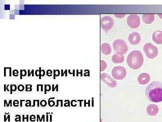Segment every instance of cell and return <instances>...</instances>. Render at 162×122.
Listing matches in <instances>:
<instances>
[{"label":"cell","mask_w":162,"mask_h":122,"mask_svg":"<svg viewBox=\"0 0 162 122\" xmlns=\"http://www.w3.org/2000/svg\"><path fill=\"white\" fill-rule=\"evenodd\" d=\"M101 51L105 55H109L111 53V46L108 43H104L101 45Z\"/></svg>","instance_id":"obj_15"},{"label":"cell","mask_w":162,"mask_h":122,"mask_svg":"<svg viewBox=\"0 0 162 122\" xmlns=\"http://www.w3.org/2000/svg\"><path fill=\"white\" fill-rule=\"evenodd\" d=\"M107 68L106 62L103 60H100V71H102L105 70Z\"/></svg>","instance_id":"obj_16"},{"label":"cell","mask_w":162,"mask_h":122,"mask_svg":"<svg viewBox=\"0 0 162 122\" xmlns=\"http://www.w3.org/2000/svg\"><path fill=\"white\" fill-rule=\"evenodd\" d=\"M4 70H5V76H6V67H5Z\"/></svg>","instance_id":"obj_38"},{"label":"cell","mask_w":162,"mask_h":122,"mask_svg":"<svg viewBox=\"0 0 162 122\" xmlns=\"http://www.w3.org/2000/svg\"><path fill=\"white\" fill-rule=\"evenodd\" d=\"M158 16H159L161 19H162V14H158Z\"/></svg>","instance_id":"obj_36"},{"label":"cell","mask_w":162,"mask_h":122,"mask_svg":"<svg viewBox=\"0 0 162 122\" xmlns=\"http://www.w3.org/2000/svg\"><path fill=\"white\" fill-rule=\"evenodd\" d=\"M67 70H65V71H64V73H63V75H61V76H63L64 75V74H65V76H67Z\"/></svg>","instance_id":"obj_31"},{"label":"cell","mask_w":162,"mask_h":122,"mask_svg":"<svg viewBox=\"0 0 162 122\" xmlns=\"http://www.w3.org/2000/svg\"><path fill=\"white\" fill-rule=\"evenodd\" d=\"M144 61L143 55L138 50L131 52L127 58V62L129 67L134 70L140 68L143 64Z\"/></svg>","instance_id":"obj_2"},{"label":"cell","mask_w":162,"mask_h":122,"mask_svg":"<svg viewBox=\"0 0 162 122\" xmlns=\"http://www.w3.org/2000/svg\"><path fill=\"white\" fill-rule=\"evenodd\" d=\"M32 85H26V91H28V90L30 89V91L32 90Z\"/></svg>","instance_id":"obj_22"},{"label":"cell","mask_w":162,"mask_h":122,"mask_svg":"<svg viewBox=\"0 0 162 122\" xmlns=\"http://www.w3.org/2000/svg\"><path fill=\"white\" fill-rule=\"evenodd\" d=\"M43 85H41V91H43Z\"/></svg>","instance_id":"obj_37"},{"label":"cell","mask_w":162,"mask_h":122,"mask_svg":"<svg viewBox=\"0 0 162 122\" xmlns=\"http://www.w3.org/2000/svg\"><path fill=\"white\" fill-rule=\"evenodd\" d=\"M100 79L107 85L111 88H115L117 86V81L113 79L109 75L106 73H102L100 75Z\"/></svg>","instance_id":"obj_8"},{"label":"cell","mask_w":162,"mask_h":122,"mask_svg":"<svg viewBox=\"0 0 162 122\" xmlns=\"http://www.w3.org/2000/svg\"><path fill=\"white\" fill-rule=\"evenodd\" d=\"M159 109L158 106L155 104H150L148 106L146 112L150 116H155L159 113Z\"/></svg>","instance_id":"obj_11"},{"label":"cell","mask_w":162,"mask_h":122,"mask_svg":"<svg viewBox=\"0 0 162 122\" xmlns=\"http://www.w3.org/2000/svg\"><path fill=\"white\" fill-rule=\"evenodd\" d=\"M52 86H53V89H52V91H54V90H55V89H56V88H57V87H58V85H56V88H54V85H52Z\"/></svg>","instance_id":"obj_32"},{"label":"cell","mask_w":162,"mask_h":122,"mask_svg":"<svg viewBox=\"0 0 162 122\" xmlns=\"http://www.w3.org/2000/svg\"><path fill=\"white\" fill-rule=\"evenodd\" d=\"M142 20L146 24H151L155 20L154 14H144L142 16Z\"/></svg>","instance_id":"obj_12"},{"label":"cell","mask_w":162,"mask_h":122,"mask_svg":"<svg viewBox=\"0 0 162 122\" xmlns=\"http://www.w3.org/2000/svg\"><path fill=\"white\" fill-rule=\"evenodd\" d=\"M7 68L10 69V76H12V74H11V70H12V68H11V67H8V68Z\"/></svg>","instance_id":"obj_34"},{"label":"cell","mask_w":162,"mask_h":122,"mask_svg":"<svg viewBox=\"0 0 162 122\" xmlns=\"http://www.w3.org/2000/svg\"><path fill=\"white\" fill-rule=\"evenodd\" d=\"M161 31H155L153 34V40L158 44H162V38L161 36Z\"/></svg>","instance_id":"obj_13"},{"label":"cell","mask_w":162,"mask_h":122,"mask_svg":"<svg viewBox=\"0 0 162 122\" xmlns=\"http://www.w3.org/2000/svg\"><path fill=\"white\" fill-rule=\"evenodd\" d=\"M48 104H49L50 106L52 107L55 105V103L53 100L50 101V99H49V100H48Z\"/></svg>","instance_id":"obj_23"},{"label":"cell","mask_w":162,"mask_h":122,"mask_svg":"<svg viewBox=\"0 0 162 122\" xmlns=\"http://www.w3.org/2000/svg\"><path fill=\"white\" fill-rule=\"evenodd\" d=\"M4 87H5L4 91H6V85H4Z\"/></svg>","instance_id":"obj_39"},{"label":"cell","mask_w":162,"mask_h":122,"mask_svg":"<svg viewBox=\"0 0 162 122\" xmlns=\"http://www.w3.org/2000/svg\"><path fill=\"white\" fill-rule=\"evenodd\" d=\"M51 85H47V91H50V90H51Z\"/></svg>","instance_id":"obj_28"},{"label":"cell","mask_w":162,"mask_h":122,"mask_svg":"<svg viewBox=\"0 0 162 122\" xmlns=\"http://www.w3.org/2000/svg\"><path fill=\"white\" fill-rule=\"evenodd\" d=\"M112 61L114 63H121L124 61V55H120L117 53H115L112 57Z\"/></svg>","instance_id":"obj_14"},{"label":"cell","mask_w":162,"mask_h":122,"mask_svg":"<svg viewBox=\"0 0 162 122\" xmlns=\"http://www.w3.org/2000/svg\"><path fill=\"white\" fill-rule=\"evenodd\" d=\"M150 80V75L147 73H142L139 75L137 80L139 83L141 85H145L149 82Z\"/></svg>","instance_id":"obj_10"},{"label":"cell","mask_w":162,"mask_h":122,"mask_svg":"<svg viewBox=\"0 0 162 122\" xmlns=\"http://www.w3.org/2000/svg\"><path fill=\"white\" fill-rule=\"evenodd\" d=\"M52 71H51V70H48L47 71V75L49 74V73H50V74H52Z\"/></svg>","instance_id":"obj_29"},{"label":"cell","mask_w":162,"mask_h":122,"mask_svg":"<svg viewBox=\"0 0 162 122\" xmlns=\"http://www.w3.org/2000/svg\"><path fill=\"white\" fill-rule=\"evenodd\" d=\"M127 23L129 27L132 29H136L140 26V19L136 14H132L127 17Z\"/></svg>","instance_id":"obj_7"},{"label":"cell","mask_w":162,"mask_h":122,"mask_svg":"<svg viewBox=\"0 0 162 122\" xmlns=\"http://www.w3.org/2000/svg\"><path fill=\"white\" fill-rule=\"evenodd\" d=\"M45 75V70H41V67H39V79H41V76H44Z\"/></svg>","instance_id":"obj_17"},{"label":"cell","mask_w":162,"mask_h":122,"mask_svg":"<svg viewBox=\"0 0 162 122\" xmlns=\"http://www.w3.org/2000/svg\"><path fill=\"white\" fill-rule=\"evenodd\" d=\"M143 50L146 56L150 59H153L157 57L159 53L158 48L151 43H146L143 47Z\"/></svg>","instance_id":"obj_4"},{"label":"cell","mask_w":162,"mask_h":122,"mask_svg":"<svg viewBox=\"0 0 162 122\" xmlns=\"http://www.w3.org/2000/svg\"><path fill=\"white\" fill-rule=\"evenodd\" d=\"M22 71H23V70H21V79H22V76H23V75H22Z\"/></svg>","instance_id":"obj_35"},{"label":"cell","mask_w":162,"mask_h":122,"mask_svg":"<svg viewBox=\"0 0 162 122\" xmlns=\"http://www.w3.org/2000/svg\"><path fill=\"white\" fill-rule=\"evenodd\" d=\"M113 46L114 51L119 55H124L128 51L127 44L122 39H118L114 40L113 43Z\"/></svg>","instance_id":"obj_3"},{"label":"cell","mask_w":162,"mask_h":122,"mask_svg":"<svg viewBox=\"0 0 162 122\" xmlns=\"http://www.w3.org/2000/svg\"><path fill=\"white\" fill-rule=\"evenodd\" d=\"M31 74H33L34 76V70H32V71L30 73V70H28V76H30Z\"/></svg>","instance_id":"obj_27"},{"label":"cell","mask_w":162,"mask_h":122,"mask_svg":"<svg viewBox=\"0 0 162 122\" xmlns=\"http://www.w3.org/2000/svg\"><path fill=\"white\" fill-rule=\"evenodd\" d=\"M39 70H37L36 71H35V74H36V76H39V74H38V72H39Z\"/></svg>","instance_id":"obj_30"},{"label":"cell","mask_w":162,"mask_h":122,"mask_svg":"<svg viewBox=\"0 0 162 122\" xmlns=\"http://www.w3.org/2000/svg\"><path fill=\"white\" fill-rule=\"evenodd\" d=\"M114 26V21L110 17H104L100 20V26L106 32L111 30Z\"/></svg>","instance_id":"obj_6"},{"label":"cell","mask_w":162,"mask_h":122,"mask_svg":"<svg viewBox=\"0 0 162 122\" xmlns=\"http://www.w3.org/2000/svg\"><path fill=\"white\" fill-rule=\"evenodd\" d=\"M18 73H19V71H18V70H15L13 71V74L14 76H18Z\"/></svg>","instance_id":"obj_25"},{"label":"cell","mask_w":162,"mask_h":122,"mask_svg":"<svg viewBox=\"0 0 162 122\" xmlns=\"http://www.w3.org/2000/svg\"><path fill=\"white\" fill-rule=\"evenodd\" d=\"M47 85H45V94H47Z\"/></svg>","instance_id":"obj_33"},{"label":"cell","mask_w":162,"mask_h":122,"mask_svg":"<svg viewBox=\"0 0 162 122\" xmlns=\"http://www.w3.org/2000/svg\"><path fill=\"white\" fill-rule=\"evenodd\" d=\"M19 101L18 100H16L14 101L13 102V105H14V106L17 107L19 106Z\"/></svg>","instance_id":"obj_26"},{"label":"cell","mask_w":162,"mask_h":122,"mask_svg":"<svg viewBox=\"0 0 162 122\" xmlns=\"http://www.w3.org/2000/svg\"><path fill=\"white\" fill-rule=\"evenodd\" d=\"M125 16V14H114V16L115 17L118 18H120V19L124 17Z\"/></svg>","instance_id":"obj_20"},{"label":"cell","mask_w":162,"mask_h":122,"mask_svg":"<svg viewBox=\"0 0 162 122\" xmlns=\"http://www.w3.org/2000/svg\"><path fill=\"white\" fill-rule=\"evenodd\" d=\"M146 95L151 102L155 103L162 101V83L154 81L149 85L146 88Z\"/></svg>","instance_id":"obj_1"},{"label":"cell","mask_w":162,"mask_h":122,"mask_svg":"<svg viewBox=\"0 0 162 122\" xmlns=\"http://www.w3.org/2000/svg\"><path fill=\"white\" fill-rule=\"evenodd\" d=\"M18 90L20 91H22L25 89V87L23 85H20L18 87Z\"/></svg>","instance_id":"obj_21"},{"label":"cell","mask_w":162,"mask_h":122,"mask_svg":"<svg viewBox=\"0 0 162 122\" xmlns=\"http://www.w3.org/2000/svg\"><path fill=\"white\" fill-rule=\"evenodd\" d=\"M11 94H12V91H15L16 90L17 86L16 85H11Z\"/></svg>","instance_id":"obj_18"},{"label":"cell","mask_w":162,"mask_h":122,"mask_svg":"<svg viewBox=\"0 0 162 122\" xmlns=\"http://www.w3.org/2000/svg\"><path fill=\"white\" fill-rule=\"evenodd\" d=\"M111 74L113 78L115 80H122L126 76V69L123 66H115L112 70Z\"/></svg>","instance_id":"obj_5"},{"label":"cell","mask_w":162,"mask_h":122,"mask_svg":"<svg viewBox=\"0 0 162 122\" xmlns=\"http://www.w3.org/2000/svg\"><path fill=\"white\" fill-rule=\"evenodd\" d=\"M54 79H56V76H59V75H60V71L59 70H54Z\"/></svg>","instance_id":"obj_19"},{"label":"cell","mask_w":162,"mask_h":122,"mask_svg":"<svg viewBox=\"0 0 162 122\" xmlns=\"http://www.w3.org/2000/svg\"><path fill=\"white\" fill-rule=\"evenodd\" d=\"M128 40L130 44H132V45H137L141 42L140 34L137 32L132 33L129 35Z\"/></svg>","instance_id":"obj_9"},{"label":"cell","mask_w":162,"mask_h":122,"mask_svg":"<svg viewBox=\"0 0 162 122\" xmlns=\"http://www.w3.org/2000/svg\"><path fill=\"white\" fill-rule=\"evenodd\" d=\"M161 36L162 38V32L161 31Z\"/></svg>","instance_id":"obj_40"},{"label":"cell","mask_w":162,"mask_h":122,"mask_svg":"<svg viewBox=\"0 0 162 122\" xmlns=\"http://www.w3.org/2000/svg\"><path fill=\"white\" fill-rule=\"evenodd\" d=\"M47 105V102L46 100H43L41 101V102H40V105H41L42 106H46Z\"/></svg>","instance_id":"obj_24"}]
</instances>
